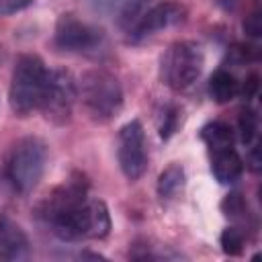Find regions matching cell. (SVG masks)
Here are the masks:
<instances>
[{"label": "cell", "mask_w": 262, "mask_h": 262, "mask_svg": "<svg viewBox=\"0 0 262 262\" xmlns=\"http://www.w3.org/2000/svg\"><path fill=\"white\" fill-rule=\"evenodd\" d=\"M219 244H221V250L227 256H239L242 250H244V233H242V229H237V227H225L221 231Z\"/></svg>", "instance_id": "16"}, {"label": "cell", "mask_w": 262, "mask_h": 262, "mask_svg": "<svg viewBox=\"0 0 262 262\" xmlns=\"http://www.w3.org/2000/svg\"><path fill=\"white\" fill-rule=\"evenodd\" d=\"M248 164H250V170H254V172L260 170V164H262V160H260V147L254 145V143H252V149H250V156H248Z\"/></svg>", "instance_id": "22"}, {"label": "cell", "mask_w": 262, "mask_h": 262, "mask_svg": "<svg viewBox=\"0 0 262 262\" xmlns=\"http://www.w3.org/2000/svg\"><path fill=\"white\" fill-rule=\"evenodd\" d=\"M211 154V172L217 182L221 184H233L242 178L244 174V160L235 151L233 145L229 147H219L209 151Z\"/></svg>", "instance_id": "11"}, {"label": "cell", "mask_w": 262, "mask_h": 262, "mask_svg": "<svg viewBox=\"0 0 262 262\" xmlns=\"http://www.w3.org/2000/svg\"><path fill=\"white\" fill-rule=\"evenodd\" d=\"M209 94L215 102H229L237 94V82L227 70H217L209 80Z\"/></svg>", "instance_id": "13"}, {"label": "cell", "mask_w": 262, "mask_h": 262, "mask_svg": "<svg viewBox=\"0 0 262 262\" xmlns=\"http://www.w3.org/2000/svg\"><path fill=\"white\" fill-rule=\"evenodd\" d=\"M31 4H33V0H0V16L16 14V12L29 8Z\"/></svg>", "instance_id": "18"}, {"label": "cell", "mask_w": 262, "mask_h": 262, "mask_svg": "<svg viewBox=\"0 0 262 262\" xmlns=\"http://www.w3.org/2000/svg\"><path fill=\"white\" fill-rule=\"evenodd\" d=\"M201 139L207 143L209 151L219 149V147H229L233 145V131L227 123L213 121L201 129Z\"/></svg>", "instance_id": "14"}, {"label": "cell", "mask_w": 262, "mask_h": 262, "mask_svg": "<svg viewBox=\"0 0 262 262\" xmlns=\"http://www.w3.org/2000/svg\"><path fill=\"white\" fill-rule=\"evenodd\" d=\"M246 209H248V205H246L242 192H229V194H225V199L221 201V211H223L225 217L237 219V217H242V215L246 213Z\"/></svg>", "instance_id": "17"}, {"label": "cell", "mask_w": 262, "mask_h": 262, "mask_svg": "<svg viewBox=\"0 0 262 262\" xmlns=\"http://www.w3.org/2000/svg\"><path fill=\"white\" fill-rule=\"evenodd\" d=\"M43 217L51 231L63 242L102 239L111 231L108 207L100 199H86V184L70 180L59 186L43 207Z\"/></svg>", "instance_id": "1"}, {"label": "cell", "mask_w": 262, "mask_h": 262, "mask_svg": "<svg viewBox=\"0 0 262 262\" xmlns=\"http://www.w3.org/2000/svg\"><path fill=\"white\" fill-rule=\"evenodd\" d=\"M53 41L63 51L88 53V51H96L104 43V35L100 29L76 18L74 14H61L55 25Z\"/></svg>", "instance_id": "9"}, {"label": "cell", "mask_w": 262, "mask_h": 262, "mask_svg": "<svg viewBox=\"0 0 262 262\" xmlns=\"http://www.w3.org/2000/svg\"><path fill=\"white\" fill-rule=\"evenodd\" d=\"M258 88H260V78H258V74H250V76L244 80L239 94H242V98L248 102V100H252V98L258 94Z\"/></svg>", "instance_id": "19"}, {"label": "cell", "mask_w": 262, "mask_h": 262, "mask_svg": "<svg viewBox=\"0 0 262 262\" xmlns=\"http://www.w3.org/2000/svg\"><path fill=\"white\" fill-rule=\"evenodd\" d=\"M47 166V145L43 139L29 135L12 145L6 160V178L20 194H29L43 178Z\"/></svg>", "instance_id": "5"}, {"label": "cell", "mask_w": 262, "mask_h": 262, "mask_svg": "<svg viewBox=\"0 0 262 262\" xmlns=\"http://www.w3.org/2000/svg\"><path fill=\"white\" fill-rule=\"evenodd\" d=\"M203 63H205L203 49L194 41H176L162 55L160 61L162 82L176 92L186 90L201 76Z\"/></svg>", "instance_id": "6"}, {"label": "cell", "mask_w": 262, "mask_h": 262, "mask_svg": "<svg viewBox=\"0 0 262 262\" xmlns=\"http://www.w3.org/2000/svg\"><path fill=\"white\" fill-rule=\"evenodd\" d=\"M117 160L119 168L129 180H137L147 170V145L141 121L133 119L119 129L117 137Z\"/></svg>", "instance_id": "8"}, {"label": "cell", "mask_w": 262, "mask_h": 262, "mask_svg": "<svg viewBox=\"0 0 262 262\" xmlns=\"http://www.w3.org/2000/svg\"><path fill=\"white\" fill-rule=\"evenodd\" d=\"M184 170L180 164H170L166 170H162V174L158 176V196L162 201H172L176 199L182 188H184Z\"/></svg>", "instance_id": "12"}, {"label": "cell", "mask_w": 262, "mask_h": 262, "mask_svg": "<svg viewBox=\"0 0 262 262\" xmlns=\"http://www.w3.org/2000/svg\"><path fill=\"white\" fill-rule=\"evenodd\" d=\"M184 8L172 0H129L119 12V25L131 43H139L184 20Z\"/></svg>", "instance_id": "2"}, {"label": "cell", "mask_w": 262, "mask_h": 262, "mask_svg": "<svg viewBox=\"0 0 262 262\" xmlns=\"http://www.w3.org/2000/svg\"><path fill=\"white\" fill-rule=\"evenodd\" d=\"M237 131L244 145H252L258 137V115L254 108H244L237 117Z\"/></svg>", "instance_id": "15"}, {"label": "cell", "mask_w": 262, "mask_h": 262, "mask_svg": "<svg viewBox=\"0 0 262 262\" xmlns=\"http://www.w3.org/2000/svg\"><path fill=\"white\" fill-rule=\"evenodd\" d=\"M176 119H178V108H168L164 115V123L160 125V135L162 139H168L174 129H176Z\"/></svg>", "instance_id": "20"}, {"label": "cell", "mask_w": 262, "mask_h": 262, "mask_svg": "<svg viewBox=\"0 0 262 262\" xmlns=\"http://www.w3.org/2000/svg\"><path fill=\"white\" fill-rule=\"evenodd\" d=\"M244 29H246L248 35L258 37V35L262 33V18H260V14H258V12L250 14V16L246 18V23H244Z\"/></svg>", "instance_id": "21"}, {"label": "cell", "mask_w": 262, "mask_h": 262, "mask_svg": "<svg viewBox=\"0 0 262 262\" xmlns=\"http://www.w3.org/2000/svg\"><path fill=\"white\" fill-rule=\"evenodd\" d=\"M76 96H78V82H74L72 74L61 68L49 70L39 108L43 111L47 121L55 125H63L70 121Z\"/></svg>", "instance_id": "7"}, {"label": "cell", "mask_w": 262, "mask_h": 262, "mask_svg": "<svg viewBox=\"0 0 262 262\" xmlns=\"http://www.w3.org/2000/svg\"><path fill=\"white\" fill-rule=\"evenodd\" d=\"M47 72L49 70L39 55L25 53L16 59L8 88V102L16 117H27L39 108L47 82Z\"/></svg>", "instance_id": "3"}, {"label": "cell", "mask_w": 262, "mask_h": 262, "mask_svg": "<svg viewBox=\"0 0 262 262\" xmlns=\"http://www.w3.org/2000/svg\"><path fill=\"white\" fill-rule=\"evenodd\" d=\"M82 104L98 123L115 119L123 108V88L119 80L106 70H88L78 80Z\"/></svg>", "instance_id": "4"}, {"label": "cell", "mask_w": 262, "mask_h": 262, "mask_svg": "<svg viewBox=\"0 0 262 262\" xmlns=\"http://www.w3.org/2000/svg\"><path fill=\"white\" fill-rule=\"evenodd\" d=\"M25 258H29V239L25 231L8 215H0V260Z\"/></svg>", "instance_id": "10"}]
</instances>
